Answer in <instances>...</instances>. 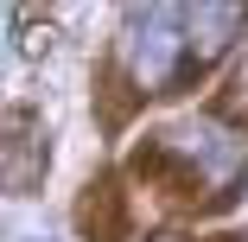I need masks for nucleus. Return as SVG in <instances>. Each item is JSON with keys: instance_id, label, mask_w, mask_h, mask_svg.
<instances>
[{"instance_id": "obj_4", "label": "nucleus", "mask_w": 248, "mask_h": 242, "mask_svg": "<svg viewBox=\"0 0 248 242\" xmlns=\"http://www.w3.org/2000/svg\"><path fill=\"white\" fill-rule=\"evenodd\" d=\"M248 26V7H223V0H210V7H185V45H191V58L197 64H217L235 32Z\"/></svg>"}, {"instance_id": "obj_7", "label": "nucleus", "mask_w": 248, "mask_h": 242, "mask_svg": "<svg viewBox=\"0 0 248 242\" xmlns=\"http://www.w3.org/2000/svg\"><path fill=\"white\" fill-rule=\"evenodd\" d=\"M210 242H242V236H210Z\"/></svg>"}, {"instance_id": "obj_3", "label": "nucleus", "mask_w": 248, "mask_h": 242, "mask_svg": "<svg viewBox=\"0 0 248 242\" xmlns=\"http://www.w3.org/2000/svg\"><path fill=\"white\" fill-rule=\"evenodd\" d=\"M77 229H83V242H121V236H127V191H121L115 172H102V178L83 185Z\"/></svg>"}, {"instance_id": "obj_1", "label": "nucleus", "mask_w": 248, "mask_h": 242, "mask_svg": "<svg viewBox=\"0 0 248 242\" xmlns=\"http://www.w3.org/2000/svg\"><path fill=\"white\" fill-rule=\"evenodd\" d=\"M185 58H191V45H185V13H178V7H134V13L121 19L115 70L127 77L134 96H159V89H172Z\"/></svg>"}, {"instance_id": "obj_6", "label": "nucleus", "mask_w": 248, "mask_h": 242, "mask_svg": "<svg viewBox=\"0 0 248 242\" xmlns=\"http://www.w3.org/2000/svg\"><path fill=\"white\" fill-rule=\"evenodd\" d=\"M146 242H185V236L178 229H159V236H146Z\"/></svg>"}, {"instance_id": "obj_2", "label": "nucleus", "mask_w": 248, "mask_h": 242, "mask_svg": "<svg viewBox=\"0 0 248 242\" xmlns=\"http://www.w3.org/2000/svg\"><path fill=\"white\" fill-rule=\"evenodd\" d=\"M45 166H51V134H45V121L32 109H7V140H0V178H7L13 198H26V191L45 185Z\"/></svg>"}, {"instance_id": "obj_5", "label": "nucleus", "mask_w": 248, "mask_h": 242, "mask_svg": "<svg viewBox=\"0 0 248 242\" xmlns=\"http://www.w3.org/2000/svg\"><path fill=\"white\" fill-rule=\"evenodd\" d=\"M13 236H19V242H51V223H32V229H26V223H13Z\"/></svg>"}]
</instances>
